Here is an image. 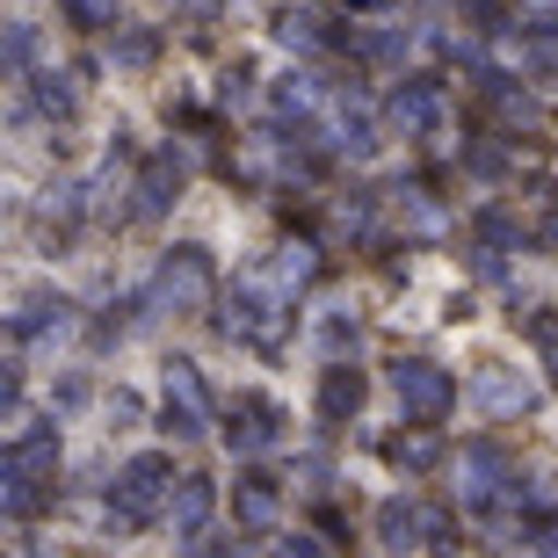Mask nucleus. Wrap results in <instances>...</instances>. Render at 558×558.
Returning a JSON list of instances; mask_svg holds the SVG:
<instances>
[{
  "label": "nucleus",
  "mask_w": 558,
  "mask_h": 558,
  "mask_svg": "<svg viewBox=\"0 0 558 558\" xmlns=\"http://www.w3.org/2000/svg\"><path fill=\"white\" fill-rule=\"evenodd\" d=\"M298 290L276 276V262L262 254V262H240V269L218 283V319L210 327L226 333V341H240V349H254V355H283L290 349V333H298Z\"/></svg>",
  "instance_id": "1"
},
{
  "label": "nucleus",
  "mask_w": 558,
  "mask_h": 558,
  "mask_svg": "<svg viewBox=\"0 0 558 558\" xmlns=\"http://www.w3.org/2000/svg\"><path fill=\"white\" fill-rule=\"evenodd\" d=\"M218 262H210V247H196V240H174V247L153 262V276H145V298H153V312H174V319H196V312L218 305Z\"/></svg>",
  "instance_id": "2"
},
{
  "label": "nucleus",
  "mask_w": 558,
  "mask_h": 558,
  "mask_svg": "<svg viewBox=\"0 0 558 558\" xmlns=\"http://www.w3.org/2000/svg\"><path fill=\"white\" fill-rule=\"evenodd\" d=\"M174 450H131L124 464H117V478H109V522L117 530H153V522L167 515V494H174Z\"/></svg>",
  "instance_id": "3"
},
{
  "label": "nucleus",
  "mask_w": 558,
  "mask_h": 558,
  "mask_svg": "<svg viewBox=\"0 0 558 558\" xmlns=\"http://www.w3.org/2000/svg\"><path fill=\"white\" fill-rule=\"evenodd\" d=\"M218 421H226L218 435H226V450L240 464H269L290 442V407L276 392H262V385H240L232 399H218Z\"/></svg>",
  "instance_id": "4"
},
{
  "label": "nucleus",
  "mask_w": 558,
  "mask_h": 558,
  "mask_svg": "<svg viewBox=\"0 0 558 558\" xmlns=\"http://www.w3.org/2000/svg\"><path fill=\"white\" fill-rule=\"evenodd\" d=\"M189 174H196V160H189V145H153V153H138V167H131V204H124V226H160V218H174V204L189 196Z\"/></svg>",
  "instance_id": "5"
},
{
  "label": "nucleus",
  "mask_w": 558,
  "mask_h": 558,
  "mask_svg": "<svg viewBox=\"0 0 558 558\" xmlns=\"http://www.w3.org/2000/svg\"><path fill=\"white\" fill-rule=\"evenodd\" d=\"M385 385H392V399H399V414L407 421H421V428H435V421H450L457 414V377L435 363V355H392L385 363Z\"/></svg>",
  "instance_id": "6"
},
{
  "label": "nucleus",
  "mask_w": 558,
  "mask_h": 558,
  "mask_svg": "<svg viewBox=\"0 0 558 558\" xmlns=\"http://www.w3.org/2000/svg\"><path fill=\"white\" fill-rule=\"evenodd\" d=\"M442 81L435 73H407V81L385 95V124L399 131V138H442Z\"/></svg>",
  "instance_id": "7"
},
{
  "label": "nucleus",
  "mask_w": 558,
  "mask_h": 558,
  "mask_svg": "<svg viewBox=\"0 0 558 558\" xmlns=\"http://www.w3.org/2000/svg\"><path fill=\"white\" fill-rule=\"evenodd\" d=\"M87 218H95V210H87V182H59V189H44V196H37L29 232H37L44 254H73V240H81Z\"/></svg>",
  "instance_id": "8"
},
{
  "label": "nucleus",
  "mask_w": 558,
  "mask_h": 558,
  "mask_svg": "<svg viewBox=\"0 0 558 558\" xmlns=\"http://www.w3.org/2000/svg\"><path fill=\"white\" fill-rule=\"evenodd\" d=\"M283 478L269 464H240L232 472V522L247 530V537H276V522H283Z\"/></svg>",
  "instance_id": "9"
},
{
  "label": "nucleus",
  "mask_w": 558,
  "mask_h": 558,
  "mask_svg": "<svg viewBox=\"0 0 558 558\" xmlns=\"http://www.w3.org/2000/svg\"><path fill=\"white\" fill-rule=\"evenodd\" d=\"M59 421H22L8 442H0V472L8 478H44V486H59Z\"/></svg>",
  "instance_id": "10"
},
{
  "label": "nucleus",
  "mask_w": 558,
  "mask_h": 558,
  "mask_svg": "<svg viewBox=\"0 0 558 558\" xmlns=\"http://www.w3.org/2000/svg\"><path fill=\"white\" fill-rule=\"evenodd\" d=\"M486 421H522V414H537V385L522 371H508V363H478L472 377V392H464Z\"/></svg>",
  "instance_id": "11"
},
{
  "label": "nucleus",
  "mask_w": 558,
  "mask_h": 558,
  "mask_svg": "<svg viewBox=\"0 0 558 558\" xmlns=\"http://www.w3.org/2000/svg\"><path fill=\"white\" fill-rule=\"evenodd\" d=\"M371 407V371L363 363H319V428H349Z\"/></svg>",
  "instance_id": "12"
},
{
  "label": "nucleus",
  "mask_w": 558,
  "mask_h": 558,
  "mask_svg": "<svg viewBox=\"0 0 558 558\" xmlns=\"http://www.w3.org/2000/svg\"><path fill=\"white\" fill-rule=\"evenodd\" d=\"M435 537V508L428 500H414V494H385L377 500V544H385V551H421V544Z\"/></svg>",
  "instance_id": "13"
},
{
  "label": "nucleus",
  "mask_w": 558,
  "mask_h": 558,
  "mask_svg": "<svg viewBox=\"0 0 558 558\" xmlns=\"http://www.w3.org/2000/svg\"><path fill=\"white\" fill-rule=\"evenodd\" d=\"M210 515H218V478L182 472V478H174V494H167V530H174L182 544H196L210 530Z\"/></svg>",
  "instance_id": "14"
},
{
  "label": "nucleus",
  "mask_w": 558,
  "mask_h": 558,
  "mask_svg": "<svg viewBox=\"0 0 558 558\" xmlns=\"http://www.w3.org/2000/svg\"><path fill=\"white\" fill-rule=\"evenodd\" d=\"M276 44H283V51H305V59H333L349 37H341V29H327L312 8H290V15H276Z\"/></svg>",
  "instance_id": "15"
},
{
  "label": "nucleus",
  "mask_w": 558,
  "mask_h": 558,
  "mask_svg": "<svg viewBox=\"0 0 558 558\" xmlns=\"http://www.w3.org/2000/svg\"><path fill=\"white\" fill-rule=\"evenodd\" d=\"M44 65V22H0V81H29Z\"/></svg>",
  "instance_id": "16"
},
{
  "label": "nucleus",
  "mask_w": 558,
  "mask_h": 558,
  "mask_svg": "<svg viewBox=\"0 0 558 558\" xmlns=\"http://www.w3.org/2000/svg\"><path fill=\"white\" fill-rule=\"evenodd\" d=\"M22 87H29V109H37L44 124H73V117H81V87H73V73H51V65H37Z\"/></svg>",
  "instance_id": "17"
},
{
  "label": "nucleus",
  "mask_w": 558,
  "mask_h": 558,
  "mask_svg": "<svg viewBox=\"0 0 558 558\" xmlns=\"http://www.w3.org/2000/svg\"><path fill=\"white\" fill-rule=\"evenodd\" d=\"M312 341H319V363H355V349H363V312L327 305L312 319Z\"/></svg>",
  "instance_id": "18"
},
{
  "label": "nucleus",
  "mask_w": 558,
  "mask_h": 558,
  "mask_svg": "<svg viewBox=\"0 0 558 558\" xmlns=\"http://www.w3.org/2000/svg\"><path fill=\"white\" fill-rule=\"evenodd\" d=\"M73 327V298H29V305L8 319V341H51V333H65Z\"/></svg>",
  "instance_id": "19"
},
{
  "label": "nucleus",
  "mask_w": 558,
  "mask_h": 558,
  "mask_svg": "<svg viewBox=\"0 0 558 558\" xmlns=\"http://www.w3.org/2000/svg\"><path fill=\"white\" fill-rule=\"evenodd\" d=\"M153 428H160L167 442H196V435L210 428V407H196V399H174V392H160V414H153Z\"/></svg>",
  "instance_id": "20"
},
{
  "label": "nucleus",
  "mask_w": 558,
  "mask_h": 558,
  "mask_svg": "<svg viewBox=\"0 0 558 558\" xmlns=\"http://www.w3.org/2000/svg\"><path fill=\"white\" fill-rule=\"evenodd\" d=\"M385 457H392V464H407V472H435V464H442V435L414 421L407 435H392V442H385Z\"/></svg>",
  "instance_id": "21"
},
{
  "label": "nucleus",
  "mask_w": 558,
  "mask_h": 558,
  "mask_svg": "<svg viewBox=\"0 0 558 558\" xmlns=\"http://www.w3.org/2000/svg\"><path fill=\"white\" fill-rule=\"evenodd\" d=\"M51 500H59V486H44V478H8V472H0V508H8V515L37 522Z\"/></svg>",
  "instance_id": "22"
},
{
  "label": "nucleus",
  "mask_w": 558,
  "mask_h": 558,
  "mask_svg": "<svg viewBox=\"0 0 558 558\" xmlns=\"http://www.w3.org/2000/svg\"><path fill=\"white\" fill-rule=\"evenodd\" d=\"M65 29H81V37H95V29H117L124 22V0H59Z\"/></svg>",
  "instance_id": "23"
},
{
  "label": "nucleus",
  "mask_w": 558,
  "mask_h": 558,
  "mask_svg": "<svg viewBox=\"0 0 558 558\" xmlns=\"http://www.w3.org/2000/svg\"><path fill=\"white\" fill-rule=\"evenodd\" d=\"M22 399H29V377H22V363H0V442L22 428Z\"/></svg>",
  "instance_id": "24"
},
{
  "label": "nucleus",
  "mask_w": 558,
  "mask_h": 558,
  "mask_svg": "<svg viewBox=\"0 0 558 558\" xmlns=\"http://www.w3.org/2000/svg\"><path fill=\"white\" fill-rule=\"evenodd\" d=\"M457 15L472 22L478 37H500V29L515 22V15H508V0H457Z\"/></svg>",
  "instance_id": "25"
},
{
  "label": "nucleus",
  "mask_w": 558,
  "mask_h": 558,
  "mask_svg": "<svg viewBox=\"0 0 558 558\" xmlns=\"http://www.w3.org/2000/svg\"><path fill=\"white\" fill-rule=\"evenodd\" d=\"M153 51H160L153 29H124V22H117V65H153Z\"/></svg>",
  "instance_id": "26"
},
{
  "label": "nucleus",
  "mask_w": 558,
  "mask_h": 558,
  "mask_svg": "<svg viewBox=\"0 0 558 558\" xmlns=\"http://www.w3.org/2000/svg\"><path fill=\"white\" fill-rule=\"evenodd\" d=\"M276 558H333L319 537H276Z\"/></svg>",
  "instance_id": "27"
},
{
  "label": "nucleus",
  "mask_w": 558,
  "mask_h": 558,
  "mask_svg": "<svg viewBox=\"0 0 558 558\" xmlns=\"http://www.w3.org/2000/svg\"><path fill=\"white\" fill-rule=\"evenodd\" d=\"M551 371H558V363H551Z\"/></svg>",
  "instance_id": "28"
}]
</instances>
